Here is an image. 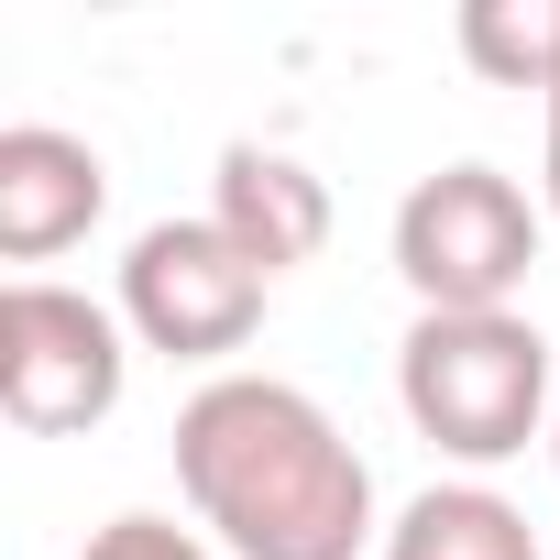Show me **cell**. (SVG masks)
<instances>
[{
    "instance_id": "cell-1",
    "label": "cell",
    "mask_w": 560,
    "mask_h": 560,
    "mask_svg": "<svg viewBox=\"0 0 560 560\" xmlns=\"http://www.w3.org/2000/svg\"><path fill=\"white\" fill-rule=\"evenodd\" d=\"M176 494L231 560H363V549H385L374 462L287 374H209L176 407Z\"/></svg>"
},
{
    "instance_id": "cell-2",
    "label": "cell",
    "mask_w": 560,
    "mask_h": 560,
    "mask_svg": "<svg viewBox=\"0 0 560 560\" xmlns=\"http://www.w3.org/2000/svg\"><path fill=\"white\" fill-rule=\"evenodd\" d=\"M396 407L429 451H451L462 472H494L527 440H549L560 363H549L538 319H516V308H483V319L418 308L407 341H396Z\"/></svg>"
},
{
    "instance_id": "cell-3",
    "label": "cell",
    "mask_w": 560,
    "mask_h": 560,
    "mask_svg": "<svg viewBox=\"0 0 560 560\" xmlns=\"http://www.w3.org/2000/svg\"><path fill=\"white\" fill-rule=\"evenodd\" d=\"M527 264H538V198L505 165L462 154V165H440L396 198V275H407L418 308H440V319L516 308Z\"/></svg>"
},
{
    "instance_id": "cell-4",
    "label": "cell",
    "mask_w": 560,
    "mask_h": 560,
    "mask_svg": "<svg viewBox=\"0 0 560 560\" xmlns=\"http://www.w3.org/2000/svg\"><path fill=\"white\" fill-rule=\"evenodd\" d=\"M132 385V330L121 308L56 287V275H12L0 287V418L23 440H78L121 407Z\"/></svg>"
},
{
    "instance_id": "cell-5",
    "label": "cell",
    "mask_w": 560,
    "mask_h": 560,
    "mask_svg": "<svg viewBox=\"0 0 560 560\" xmlns=\"http://www.w3.org/2000/svg\"><path fill=\"white\" fill-rule=\"evenodd\" d=\"M264 298H275V275L198 209V220H154L132 231L121 253V330L165 363H209L231 374V352L264 330Z\"/></svg>"
},
{
    "instance_id": "cell-6",
    "label": "cell",
    "mask_w": 560,
    "mask_h": 560,
    "mask_svg": "<svg viewBox=\"0 0 560 560\" xmlns=\"http://www.w3.org/2000/svg\"><path fill=\"white\" fill-rule=\"evenodd\" d=\"M100 209H110L100 143H78L56 121H12L0 132V253L12 264H56L67 242H89Z\"/></svg>"
},
{
    "instance_id": "cell-7",
    "label": "cell",
    "mask_w": 560,
    "mask_h": 560,
    "mask_svg": "<svg viewBox=\"0 0 560 560\" xmlns=\"http://www.w3.org/2000/svg\"><path fill=\"white\" fill-rule=\"evenodd\" d=\"M209 220H220L264 275H298V264L330 242V176H308L298 154H275V143H220Z\"/></svg>"
},
{
    "instance_id": "cell-8",
    "label": "cell",
    "mask_w": 560,
    "mask_h": 560,
    "mask_svg": "<svg viewBox=\"0 0 560 560\" xmlns=\"http://www.w3.org/2000/svg\"><path fill=\"white\" fill-rule=\"evenodd\" d=\"M385 560H549V549H538L527 505H505L494 483H429L396 505Z\"/></svg>"
},
{
    "instance_id": "cell-9",
    "label": "cell",
    "mask_w": 560,
    "mask_h": 560,
    "mask_svg": "<svg viewBox=\"0 0 560 560\" xmlns=\"http://www.w3.org/2000/svg\"><path fill=\"white\" fill-rule=\"evenodd\" d=\"M462 67L494 89H560V0H472L462 12Z\"/></svg>"
},
{
    "instance_id": "cell-10",
    "label": "cell",
    "mask_w": 560,
    "mask_h": 560,
    "mask_svg": "<svg viewBox=\"0 0 560 560\" xmlns=\"http://www.w3.org/2000/svg\"><path fill=\"white\" fill-rule=\"evenodd\" d=\"M78 560H231V549H220L209 527H176V516H143V505H132V516L89 527V549H78Z\"/></svg>"
},
{
    "instance_id": "cell-11",
    "label": "cell",
    "mask_w": 560,
    "mask_h": 560,
    "mask_svg": "<svg viewBox=\"0 0 560 560\" xmlns=\"http://www.w3.org/2000/svg\"><path fill=\"white\" fill-rule=\"evenodd\" d=\"M538 110H549V165H538V198H549V220H560V89H549Z\"/></svg>"
},
{
    "instance_id": "cell-12",
    "label": "cell",
    "mask_w": 560,
    "mask_h": 560,
    "mask_svg": "<svg viewBox=\"0 0 560 560\" xmlns=\"http://www.w3.org/2000/svg\"><path fill=\"white\" fill-rule=\"evenodd\" d=\"M549 462H560V407H549Z\"/></svg>"
},
{
    "instance_id": "cell-13",
    "label": "cell",
    "mask_w": 560,
    "mask_h": 560,
    "mask_svg": "<svg viewBox=\"0 0 560 560\" xmlns=\"http://www.w3.org/2000/svg\"><path fill=\"white\" fill-rule=\"evenodd\" d=\"M549 560H560V549H549Z\"/></svg>"
}]
</instances>
